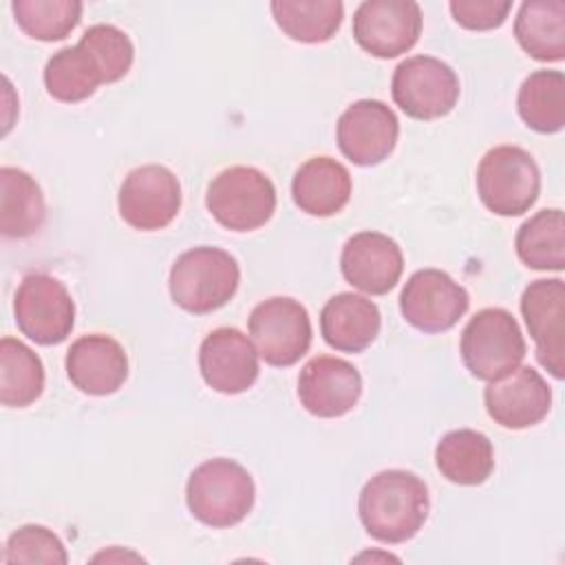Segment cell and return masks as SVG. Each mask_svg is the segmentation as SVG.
Segmentation results:
<instances>
[{
	"label": "cell",
	"instance_id": "obj_1",
	"mask_svg": "<svg viewBox=\"0 0 565 565\" xmlns=\"http://www.w3.org/2000/svg\"><path fill=\"white\" fill-rule=\"evenodd\" d=\"M428 510L426 483L399 468L373 475L358 497V514L366 534L388 545L413 539L428 519Z\"/></svg>",
	"mask_w": 565,
	"mask_h": 565
},
{
	"label": "cell",
	"instance_id": "obj_2",
	"mask_svg": "<svg viewBox=\"0 0 565 565\" xmlns=\"http://www.w3.org/2000/svg\"><path fill=\"white\" fill-rule=\"evenodd\" d=\"M254 479L234 459L216 457L199 463L185 483V503L192 516L210 527H232L254 508Z\"/></svg>",
	"mask_w": 565,
	"mask_h": 565
},
{
	"label": "cell",
	"instance_id": "obj_3",
	"mask_svg": "<svg viewBox=\"0 0 565 565\" xmlns=\"http://www.w3.org/2000/svg\"><path fill=\"white\" fill-rule=\"evenodd\" d=\"M241 282L236 258L221 247H192L170 267L168 289L177 307L188 313H212L225 307Z\"/></svg>",
	"mask_w": 565,
	"mask_h": 565
},
{
	"label": "cell",
	"instance_id": "obj_4",
	"mask_svg": "<svg viewBox=\"0 0 565 565\" xmlns=\"http://www.w3.org/2000/svg\"><path fill=\"white\" fill-rule=\"evenodd\" d=\"M461 360L483 382L514 371L525 358V340L516 318L501 307L477 311L461 331Z\"/></svg>",
	"mask_w": 565,
	"mask_h": 565
},
{
	"label": "cell",
	"instance_id": "obj_5",
	"mask_svg": "<svg viewBox=\"0 0 565 565\" xmlns=\"http://www.w3.org/2000/svg\"><path fill=\"white\" fill-rule=\"evenodd\" d=\"M541 190V172L532 154L519 146H494L477 166V194L499 216L527 212Z\"/></svg>",
	"mask_w": 565,
	"mask_h": 565
},
{
	"label": "cell",
	"instance_id": "obj_6",
	"mask_svg": "<svg viewBox=\"0 0 565 565\" xmlns=\"http://www.w3.org/2000/svg\"><path fill=\"white\" fill-rule=\"evenodd\" d=\"M205 205L225 230L252 232L271 218L276 188L258 168L232 166L210 181Z\"/></svg>",
	"mask_w": 565,
	"mask_h": 565
},
{
	"label": "cell",
	"instance_id": "obj_7",
	"mask_svg": "<svg viewBox=\"0 0 565 565\" xmlns=\"http://www.w3.org/2000/svg\"><path fill=\"white\" fill-rule=\"evenodd\" d=\"M457 73L433 55H413L399 62L393 71V102L408 117L430 121L448 115L459 99Z\"/></svg>",
	"mask_w": 565,
	"mask_h": 565
},
{
	"label": "cell",
	"instance_id": "obj_8",
	"mask_svg": "<svg viewBox=\"0 0 565 565\" xmlns=\"http://www.w3.org/2000/svg\"><path fill=\"white\" fill-rule=\"evenodd\" d=\"M18 329L35 344L64 342L75 324V302L62 280L49 274H29L13 298Z\"/></svg>",
	"mask_w": 565,
	"mask_h": 565
},
{
	"label": "cell",
	"instance_id": "obj_9",
	"mask_svg": "<svg viewBox=\"0 0 565 565\" xmlns=\"http://www.w3.org/2000/svg\"><path fill=\"white\" fill-rule=\"evenodd\" d=\"M247 327L258 358L269 366H291L311 347L309 313L289 296H274L258 302L249 313Z\"/></svg>",
	"mask_w": 565,
	"mask_h": 565
},
{
	"label": "cell",
	"instance_id": "obj_10",
	"mask_svg": "<svg viewBox=\"0 0 565 565\" xmlns=\"http://www.w3.org/2000/svg\"><path fill=\"white\" fill-rule=\"evenodd\" d=\"M117 205L130 227L141 232L163 230L181 210V183L166 166H139L126 174Z\"/></svg>",
	"mask_w": 565,
	"mask_h": 565
},
{
	"label": "cell",
	"instance_id": "obj_11",
	"mask_svg": "<svg viewBox=\"0 0 565 565\" xmlns=\"http://www.w3.org/2000/svg\"><path fill=\"white\" fill-rule=\"evenodd\" d=\"M353 38L366 53L388 60L411 51L422 33V9L413 0H364L353 13Z\"/></svg>",
	"mask_w": 565,
	"mask_h": 565
},
{
	"label": "cell",
	"instance_id": "obj_12",
	"mask_svg": "<svg viewBox=\"0 0 565 565\" xmlns=\"http://www.w3.org/2000/svg\"><path fill=\"white\" fill-rule=\"evenodd\" d=\"M468 291L441 269L415 271L399 294L404 320L424 333L452 329L468 311Z\"/></svg>",
	"mask_w": 565,
	"mask_h": 565
},
{
	"label": "cell",
	"instance_id": "obj_13",
	"mask_svg": "<svg viewBox=\"0 0 565 565\" xmlns=\"http://www.w3.org/2000/svg\"><path fill=\"white\" fill-rule=\"evenodd\" d=\"M399 121L391 106L380 99H358L338 119L335 137L340 152L355 166H377L393 152Z\"/></svg>",
	"mask_w": 565,
	"mask_h": 565
},
{
	"label": "cell",
	"instance_id": "obj_14",
	"mask_svg": "<svg viewBox=\"0 0 565 565\" xmlns=\"http://www.w3.org/2000/svg\"><path fill=\"white\" fill-rule=\"evenodd\" d=\"M521 313L536 344V358L556 380L565 375V285L561 278L530 282L521 296Z\"/></svg>",
	"mask_w": 565,
	"mask_h": 565
},
{
	"label": "cell",
	"instance_id": "obj_15",
	"mask_svg": "<svg viewBox=\"0 0 565 565\" xmlns=\"http://www.w3.org/2000/svg\"><path fill=\"white\" fill-rule=\"evenodd\" d=\"M199 371L212 391L238 395L258 380V351L243 331L218 327L199 347Z\"/></svg>",
	"mask_w": 565,
	"mask_h": 565
},
{
	"label": "cell",
	"instance_id": "obj_16",
	"mask_svg": "<svg viewBox=\"0 0 565 565\" xmlns=\"http://www.w3.org/2000/svg\"><path fill=\"white\" fill-rule=\"evenodd\" d=\"M360 395L362 375L342 358L316 355L300 369L298 399L305 411L316 417H342L353 411Z\"/></svg>",
	"mask_w": 565,
	"mask_h": 565
},
{
	"label": "cell",
	"instance_id": "obj_17",
	"mask_svg": "<svg viewBox=\"0 0 565 565\" xmlns=\"http://www.w3.org/2000/svg\"><path fill=\"white\" fill-rule=\"evenodd\" d=\"M483 404L494 424L521 430L547 417L552 391L536 369L519 364L514 371L486 386Z\"/></svg>",
	"mask_w": 565,
	"mask_h": 565
},
{
	"label": "cell",
	"instance_id": "obj_18",
	"mask_svg": "<svg viewBox=\"0 0 565 565\" xmlns=\"http://www.w3.org/2000/svg\"><path fill=\"white\" fill-rule=\"evenodd\" d=\"M340 269L349 285L355 289L384 296L388 294L404 269V256L399 245L382 232L353 234L340 254Z\"/></svg>",
	"mask_w": 565,
	"mask_h": 565
},
{
	"label": "cell",
	"instance_id": "obj_19",
	"mask_svg": "<svg viewBox=\"0 0 565 565\" xmlns=\"http://www.w3.org/2000/svg\"><path fill=\"white\" fill-rule=\"evenodd\" d=\"M66 375L86 395H110L128 377V355L124 347L106 333L79 335L66 351Z\"/></svg>",
	"mask_w": 565,
	"mask_h": 565
},
{
	"label": "cell",
	"instance_id": "obj_20",
	"mask_svg": "<svg viewBox=\"0 0 565 565\" xmlns=\"http://www.w3.org/2000/svg\"><path fill=\"white\" fill-rule=\"evenodd\" d=\"M382 327L380 309L366 296L342 291L331 296L320 311L324 342L342 353H360L373 344Z\"/></svg>",
	"mask_w": 565,
	"mask_h": 565
},
{
	"label": "cell",
	"instance_id": "obj_21",
	"mask_svg": "<svg viewBox=\"0 0 565 565\" xmlns=\"http://www.w3.org/2000/svg\"><path fill=\"white\" fill-rule=\"evenodd\" d=\"M291 196L309 216H333L351 199V174L331 157H311L296 170Z\"/></svg>",
	"mask_w": 565,
	"mask_h": 565
},
{
	"label": "cell",
	"instance_id": "obj_22",
	"mask_svg": "<svg viewBox=\"0 0 565 565\" xmlns=\"http://www.w3.org/2000/svg\"><path fill=\"white\" fill-rule=\"evenodd\" d=\"M435 463L450 483L479 486L494 470L492 441L472 428L450 430L437 441Z\"/></svg>",
	"mask_w": 565,
	"mask_h": 565
},
{
	"label": "cell",
	"instance_id": "obj_23",
	"mask_svg": "<svg viewBox=\"0 0 565 565\" xmlns=\"http://www.w3.org/2000/svg\"><path fill=\"white\" fill-rule=\"evenodd\" d=\"M46 218V203L38 181L20 170L0 168V232L4 238H29Z\"/></svg>",
	"mask_w": 565,
	"mask_h": 565
},
{
	"label": "cell",
	"instance_id": "obj_24",
	"mask_svg": "<svg viewBox=\"0 0 565 565\" xmlns=\"http://www.w3.org/2000/svg\"><path fill=\"white\" fill-rule=\"evenodd\" d=\"M519 46L539 62H561L565 57V2L527 0L514 20Z\"/></svg>",
	"mask_w": 565,
	"mask_h": 565
},
{
	"label": "cell",
	"instance_id": "obj_25",
	"mask_svg": "<svg viewBox=\"0 0 565 565\" xmlns=\"http://www.w3.org/2000/svg\"><path fill=\"white\" fill-rule=\"evenodd\" d=\"M99 84H106L104 71L84 42L60 49L44 66L46 93L64 104L88 99Z\"/></svg>",
	"mask_w": 565,
	"mask_h": 565
},
{
	"label": "cell",
	"instance_id": "obj_26",
	"mask_svg": "<svg viewBox=\"0 0 565 565\" xmlns=\"http://www.w3.org/2000/svg\"><path fill=\"white\" fill-rule=\"evenodd\" d=\"M44 391V364L40 355L20 342L4 335L0 340V402L9 408L31 406Z\"/></svg>",
	"mask_w": 565,
	"mask_h": 565
},
{
	"label": "cell",
	"instance_id": "obj_27",
	"mask_svg": "<svg viewBox=\"0 0 565 565\" xmlns=\"http://www.w3.org/2000/svg\"><path fill=\"white\" fill-rule=\"evenodd\" d=\"M269 9L278 29L305 44L331 40L344 18L340 0H274Z\"/></svg>",
	"mask_w": 565,
	"mask_h": 565
},
{
	"label": "cell",
	"instance_id": "obj_28",
	"mask_svg": "<svg viewBox=\"0 0 565 565\" xmlns=\"http://www.w3.org/2000/svg\"><path fill=\"white\" fill-rule=\"evenodd\" d=\"M516 108L527 128L558 132L565 126V75L547 68L530 73L519 88Z\"/></svg>",
	"mask_w": 565,
	"mask_h": 565
},
{
	"label": "cell",
	"instance_id": "obj_29",
	"mask_svg": "<svg viewBox=\"0 0 565 565\" xmlns=\"http://www.w3.org/2000/svg\"><path fill=\"white\" fill-rule=\"evenodd\" d=\"M519 258L539 271H561L565 267V221L563 210L550 207L530 216L516 232Z\"/></svg>",
	"mask_w": 565,
	"mask_h": 565
},
{
	"label": "cell",
	"instance_id": "obj_30",
	"mask_svg": "<svg viewBox=\"0 0 565 565\" xmlns=\"http://www.w3.org/2000/svg\"><path fill=\"white\" fill-rule=\"evenodd\" d=\"M84 4L77 0H13L11 11L18 26L33 40H64L82 18Z\"/></svg>",
	"mask_w": 565,
	"mask_h": 565
},
{
	"label": "cell",
	"instance_id": "obj_31",
	"mask_svg": "<svg viewBox=\"0 0 565 565\" xmlns=\"http://www.w3.org/2000/svg\"><path fill=\"white\" fill-rule=\"evenodd\" d=\"M2 563H46V565H66L68 554L57 534H53L44 525H22L18 527L4 545Z\"/></svg>",
	"mask_w": 565,
	"mask_h": 565
},
{
	"label": "cell",
	"instance_id": "obj_32",
	"mask_svg": "<svg viewBox=\"0 0 565 565\" xmlns=\"http://www.w3.org/2000/svg\"><path fill=\"white\" fill-rule=\"evenodd\" d=\"M79 42H84L97 57L106 84L119 82L130 71L135 60V46L121 29L113 24H93L82 33Z\"/></svg>",
	"mask_w": 565,
	"mask_h": 565
},
{
	"label": "cell",
	"instance_id": "obj_33",
	"mask_svg": "<svg viewBox=\"0 0 565 565\" xmlns=\"http://www.w3.org/2000/svg\"><path fill=\"white\" fill-rule=\"evenodd\" d=\"M455 22L468 31H490L505 22L510 0H450L448 4Z\"/></svg>",
	"mask_w": 565,
	"mask_h": 565
}]
</instances>
